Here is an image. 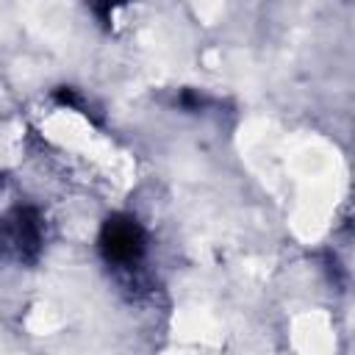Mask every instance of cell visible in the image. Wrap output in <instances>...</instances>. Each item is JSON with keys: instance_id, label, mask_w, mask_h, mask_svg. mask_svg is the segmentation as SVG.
Listing matches in <instances>:
<instances>
[{"instance_id": "1", "label": "cell", "mask_w": 355, "mask_h": 355, "mask_svg": "<svg viewBox=\"0 0 355 355\" xmlns=\"http://www.w3.org/2000/svg\"><path fill=\"white\" fill-rule=\"evenodd\" d=\"M105 247L114 258H133L141 247L139 227L133 222H111L105 227Z\"/></svg>"}]
</instances>
